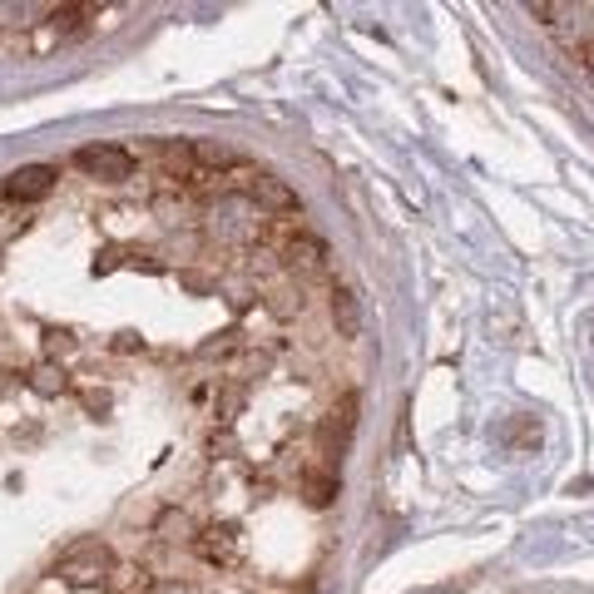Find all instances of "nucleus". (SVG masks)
Instances as JSON below:
<instances>
[{"label":"nucleus","instance_id":"obj_1","mask_svg":"<svg viewBox=\"0 0 594 594\" xmlns=\"http://www.w3.org/2000/svg\"><path fill=\"white\" fill-rule=\"evenodd\" d=\"M54 574L70 584V590H99V584L114 574V555H109V545L99 541H85L75 545V550L60 555V565H54Z\"/></svg>","mask_w":594,"mask_h":594},{"label":"nucleus","instance_id":"obj_2","mask_svg":"<svg viewBox=\"0 0 594 594\" xmlns=\"http://www.w3.org/2000/svg\"><path fill=\"white\" fill-rule=\"evenodd\" d=\"M75 169L99 184H124V179H134L140 159L124 144H85V149H75Z\"/></svg>","mask_w":594,"mask_h":594},{"label":"nucleus","instance_id":"obj_3","mask_svg":"<svg viewBox=\"0 0 594 594\" xmlns=\"http://www.w3.org/2000/svg\"><path fill=\"white\" fill-rule=\"evenodd\" d=\"M54 184H60V169H54V163H21V169L5 173L0 198H11V204H40V198L54 194Z\"/></svg>","mask_w":594,"mask_h":594},{"label":"nucleus","instance_id":"obj_4","mask_svg":"<svg viewBox=\"0 0 594 594\" xmlns=\"http://www.w3.org/2000/svg\"><path fill=\"white\" fill-rule=\"evenodd\" d=\"M243 198H248L253 208H263V214H272V218L303 214V204H298L292 184H288V179H278V173H248V179H243Z\"/></svg>","mask_w":594,"mask_h":594},{"label":"nucleus","instance_id":"obj_5","mask_svg":"<svg viewBox=\"0 0 594 594\" xmlns=\"http://www.w3.org/2000/svg\"><path fill=\"white\" fill-rule=\"evenodd\" d=\"M194 550L204 565H214V570H233L238 560H243V530L228 525V520H218V525H204L194 535Z\"/></svg>","mask_w":594,"mask_h":594},{"label":"nucleus","instance_id":"obj_6","mask_svg":"<svg viewBox=\"0 0 594 594\" xmlns=\"http://www.w3.org/2000/svg\"><path fill=\"white\" fill-rule=\"evenodd\" d=\"M352 426H356V397L347 391L342 407H332V416H327V426H323V446H337V451H342V446L352 441Z\"/></svg>","mask_w":594,"mask_h":594},{"label":"nucleus","instance_id":"obj_7","mask_svg":"<svg viewBox=\"0 0 594 594\" xmlns=\"http://www.w3.org/2000/svg\"><path fill=\"white\" fill-rule=\"evenodd\" d=\"M332 323L342 337H356V327H362V303H356L352 288H337L332 292Z\"/></svg>","mask_w":594,"mask_h":594},{"label":"nucleus","instance_id":"obj_8","mask_svg":"<svg viewBox=\"0 0 594 594\" xmlns=\"http://www.w3.org/2000/svg\"><path fill=\"white\" fill-rule=\"evenodd\" d=\"M159 159H163V169L179 179V173H194V163H198V149L194 144H173V140H163L159 144Z\"/></svg>","mask_w":594,"mask_h":594},{"label":"nucleus","instance_id":"obj_9","mask_svg":"<svg viewBox=\"0 0 594 594\" xmlns=\"http://www.w3.org/2000/svg\"><path fill=\"white\" fill-rule=\"evenodd\" d=\"M303 490H307V506H332V496L342 486H337V475H327V471H313V475H303Z\"/></svg>","mask_w":594,"mask_h":594},{"label":"nucleus","instance_id":"obj_10","mask_svg":"<svg viewBox=\"0 0 594 594\" xmlns=\"http://www.w3.org/2000/svg\"><path fill=\"white\" fill-rule=\"evenodd\" d=\"M323 258H327V248H323V243H313V238H307V243H292V248H288V263H292V268L303 263L307 272L323 268Z\"/></svg>","mask_w":594,"mask_h":594},{"label":"nucleus","instance_id":"obj_11","mask_svg":"<svg viewBox=\"0 0 594 594\" xmlns=\"http://www.w3.org/2000/svg\"><path fill=\"white\" fill-rule=\"evenodd\" d=\"M31 387H35V391H45V397H54V391H65V372L45 362V367H35V372H31Z\"/></svg>","mask_w":594,"mask_h":594},{"label":"nucleus","instance_id":"obj_12","mask_svg":"<svg viewBox=\"0 0 594 594\" xmlns=\"http://www.w3.org/2000/svg\"><path fill=\"white\" fill-rule=\"evenodd\" d=\"M149 594H198L194 584H179V580H163V584H154Z\"/></svg>","mask_w":594,"mask_h":594},{"label":"nucleus","instance_id":"obj_13","mask_svg":"<svg viewBox=\"0 0 594 594\" xmlns=\"http://www.w3.org/2000/svg\"><path fill=\"white\" fill-rule=\"evenodd\" d=\"M580 65H584V75L594 80V40H584V45H580Z\"/></svg>","mask_w":594,"mask_h":594}]
</instances>
